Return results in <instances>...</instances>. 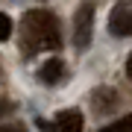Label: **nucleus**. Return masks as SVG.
I'll return each instance as SVG.
<instances>
[{"mask_svg": "<svg viewBox=\"0 0 132 132\" xmlns=\"http://www.w3.org/2000/svg\"><path fill=\"white\" fill-rule=\"evenodd\" d=\"M24 32L27 41L38 50H56L62 47V32H59V21L50 12H27L24 18Z\"/></svg>", "mask_w": 132, "mask_h": 132, "instance_id": "nucleus-1", "label": "nucleus"}, {"mask_svg": "<svg viewBox=\"0 0 132 132\" xmlns=\"http://www.w3.org/2000/svg\"><path fill=\"white\" fill-rule=\"evenodd\" d=\"M91 32H94V6L82 3L73 15V44L79 50H85L91 44Z\"/></svg>", "mask_w": 132, "mask_h": 132, "instance_id": "nucleus-2", "label": "nucleus"}, {"mask_svg": "<svg viewBox=\"0 0 132 132\" xmlns=\"http://www.w3.org/2000/svg\"><path fill=\"white\" fill-rule=\"evenodd\" d=\"M109 32L118 38H129L132 35V9L129 6H118L109 15Z\"/></svg>", "mask_w": 132, "mask_h": 132, "instance_id": "nucleus-3", "label": "nucleus"}, {"mask_svg": "<svg viewBox=\"0 0 132 132\" xmlns=\"http://www.w3.org/2000/svg\"><path fill=\"white\" fill-rule=\"evenodd\" d=\"M59 132H82V112L79 109H65L56 118Z\"/></svg>", "mask_w": 132, "mask_h": 132, "instance_id": "nucleus-4", "label": "nucleus"}, {"mask_svg": "<svg viewBox=\"0 0 132 132\" xmlns=\"http://www.w3.org/2000/svg\"><path fill=\"white\" fill-rule=\"evenodd\" d=\"M62 73H65V65H62L59 59H50V62H44V68L38 71V76H41V82H47V85L59 82V79H62Z\"/></svg>", "mask_w": 132, "mask_h": 132, "instance_id": "nucleus-5", "label": "nucleus"}, {"mask_svg": "<svg viewBox=\"0 0 132 132\" xmlns=\"http://www.w3.org/2000/svg\"><path fill=\"white\" fill-rule=\"evenodd\" d=\"M100 132H132V114L120 118L118 123H112V126H106V129H100Z\"/></svg>", "mask_w": 132, "mask_h": 132, "instance_id": "nucleus-6", "label": "nucleus"}, {"mask_svg": "<svg viewBox=\"0 0 132 132\" xmlns=\"http://www.w3.org/2000/svg\"><path fill=\"white\" fill-rule=\"evenodd\" d=\"M12 38V18L0 12V41H9Z\"/></svg>", "mask_w": 132, "mask_h": 132, "instance_id": "nucleus-7", "label": "nucleus"}, {"mask_svg": "<svg viewBox=\"0 0 132 132\" xmlns=\"http://www.w3.org/2000/svg\"><path fill=\"white\" fill-rule=\"evenodd\" d=\"M0 132H24L21 126H0Z\"/></svg>", "mask_w": 132, "mask_h": 132, "instance_id": "nucleus-8", "label": "nucleus"}, {"mask_svg": "<svg viewBox=\"0 0 132 132\" xmlns=\"http://www.w3.org/2000/svg\"><path fill=\"white\" fill-rule=\"evenodd\" d=\"M126 76L132 79V53H129V59H126Z\"/></svg>", "mask_w": 132, "mask_h": 132, "instance_id": "nucleus-9", "label": "nucleus"}]
</instances>
